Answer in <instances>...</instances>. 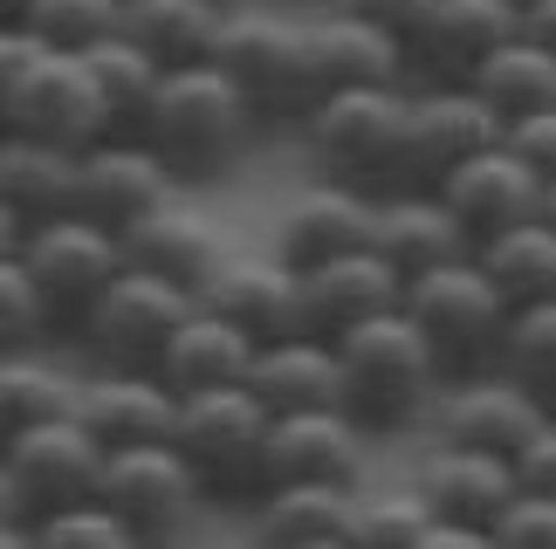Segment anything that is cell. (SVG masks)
<instances>
[{
	"mask_svg": "<svg viewBox=\"0 0 556 549\" xmlns=\"http://www.w3.org/2000/svg\"><path fill=\"white\" fill-rule=\"evenodd\" d=\"M254 124L262 117L248 111V97L233 90V76L220 62H173L159 97H152V111L138 117V138L173 165L179 186H206L241 158Z\"/></svg>",
	"mask_w": 556,
	"mask_h": 549,
	"instance_id": "obj_1",
	"label": "cell"
},
{
	"mask_svg": "<svg viewBox=\"0 0 556 549\" xmlns=\"http://www.w3.org/2000/svg\"><path fill=\"white\" fill-rule=\"evenodd\" d=\"M337 357H344V412L365 433L413 426L446 385L440 350L426 344V330L405 316V303L371 316V323H357V330H344L337 336Z\"/></svg>",
	"mask_w": 556,
	"mask_h": 549,
	"instance_id": "obj_2",
	"label": "cell"
},
{
	"mask_svg": "<svg viewBox=\"0 0 556 549\" xmlns=\"http://www.w3.org/2000/svg\"><path fill=\"white\" fill-rule=\"evenodd\" d=\"M220 69L233 76V90L248 97V111L262 124H303L316 103L330 97L324 55H316V21L262 14V8H233L220 35Z\"/></svg>",
	"mask_w": 556,
	"mask_h": 549,
	"instance_id": "obj_3",
	"label": "cell"
},
{
	"mask_svg": "<svg viewBox=\"0 0 556 549\" xmlns=\"http://www.w3.org/2000/svg\"><path fill=\"white\" fill-rule=\"evenodd\" d=\"M508 295L502 282L481 268V255L467 247V255L440 261L405 282V316L426 330V344L440 350L446 378H467V371H488L502 365V336H508Z\"/></svg>",
	"mask_w": 556,
	"mask_h": 549,
	"instance_id": "obj_4",
	"label": "cell"
},
{
	"mask_svg": "<svg viewBox=\"0 0 556 549\" xmlns=\"http://www.w3.org/2000/svg\"><path fill=\"white\" fill-rule=\"evenodd\" d=\"M405 103L413 82H344L303 117L309 158L324 165V179H351L365 193L399 186V138H405Z\"/></svg>",
	"mask_w": 556,
	"mask_h": 549,
	"instance_id": "obj_5",
	"label": "cell"
},
{
	"mask_svg": "<svg viewBox=\"0 0 556 549\" xmlns=\"http://www.w3.org/2000/svg\"><path fill=\"white\" fill-rule=\"evenodd\" d=\"M268 426H275V412L254 398V385H206V392H179L173 447L192 460L206 495L254 501L268 488V474H262Z\"/></svg>",
	"mask_w": 556,
	"mask_h": 549,
	"instance_id": "obj_6",
	"label": "cell"
},
{
	"mask_svg": "<svg viewBox=\"0 0 556 549\" xmlns=\"http://www.w3.org/2000/svg\"><path fill=\"white\" fill-rule=\"evenodd\" d=\"M21 261H28V274H35L55 336H83L90 309L103 303V289L131 268V261H124V234H117V227H97L83 214H55V220L28 227Z\"/></svg>",
	"mask_w": 556,
	"mask_h": 549,
	"instance_id": "obj_7",
	"label": "cell"
},
{
	"mask_svg": "<svg viewBox=\"0 0 556 549\" xmlns=\"http://www.w3.org/2000/svg\"><path fill=\"white\" fill-rule=\"evenodd\" d=\"M502 138L508 124L475 82H413L405 138H399V186H446L454 165H467Z\"/></svg>",
	"mask_w": 556,
	"mask_h": 549,
	"instance_id": "obj_8",
	"label": "cell"
},
{
	"mask_svg": "<svg viewBox=\"0 0 556 549\" xmlns=\"http://www.w3.org/2000/svg\"><path fill=\"white\" fill-rule=\"evenodd\" d=\"M0 117H8V131H35L49 144H70V152H83V144L117 131V117H111V103H103V90H97L90 62H83L76 49H41L28 69L0 90Z\"/></svg>",
	"mask_w": 556,
	"mask_h": 549,
	"instance_id": "obj_9",
	"label": "cell"
},
{
	"mask_svg": "<svg viewBox=\"0 0 556 549\" xmlns=\"http://www.w3.org/2000/svg\"><path fill=\"white\" fill-rule=\"evenodd\" d=\"M0 460H8V474H14L21 515L49 522L62 509H76V501H97L111 447H103L76 412H62V419H41V426L0 439Z\"/></svg>",
	"mask_w": 556,
	"mask_h": 549,
	"instance_id": "obj_10",
	"label": "cell"
},
{
	"mask_svg": "<svg viewBox=\"0 0 556 549\" xmlns=\"http://www.w3.org/2000/svg\"><path fill=\"white\" fill-rule=\"evenodd\" d=\"M192 309H200V289L165 282L152 268H124L117 282L103 289V303L90 309L83 344H90L103 365H152L165 350V336H173Z\"/></svg>",
	"mask_w": 556,
	"mask_h": 549,
	"instance_id": "obj_11",
	"label": "cell"
},
{
	"mask_svg": "<svg viewBox=\"0 0 556 549\" xmlns=\"http://www.w3.org/2000/svg\"><path fill=\"white\" fill-rule=\"evenodd\" d=\"M543 419H549V398L529 392L522 378H508L502 365L467 371V378H446L440 398H433L440 439H454V447H488V454H508V460L536 439Z\"/></svg>",
	"mask_w": 556,
	"mask_h": 549,
	"instance_id": "obj_12",
	"label": "cell"
},
{
	"mask_svg": "<svg viewBox=\"0 0 556 549\" xmlns=\"http://www.w3.org/2000/svg\"><path fill=\"white\" fill-rule=\"evenodd\" d=\"M173 193H179L173 165H165L138 131H111V138H97V144L76 152V206L70 214L124 234V227H138L159 200H173Z\"/></svg>",
	"mask_w": 556,
	"mask_h": 549,
	"instance_id": "obj_13",
	"label": "cell"
},
{
	"mask_svg": "<svg viewBox=\"0 0 556 549\" xmlns=\"http://www.w3.org/2000/svg\"><path fill=\"white\" fill-rule=\"evenodd\" d=\"M111 509L131 522L138 542H159L186 529V515L200 509V474H192V460L173 447V439H152V447H117L103 460V488H97Z\"/></svg>",
	"mask_w": 556,
	"mask_h": 549,
	"instance_id": "obj_14",
	"label": "cell"
},
{
	"mask_svg": "<svg viewBox=\"0 0 556 549\" xmlns=\"http://www.w3.org/2000/svg\"><path fill=\"white\" fill-rule=\"evenodd\" d=\"M76 419L111 454L152 447V439H173V426H179V392L152 365H103L90 378H76Z\"/></svg>",
	"mask_w": 556,
	"mask_h": 549,
	"instance_id": "obj_15",
	"label": "cell"
},
{
	"mask_svg": "<svg viewBox=\"0 0 556 549\" xmlns=\"http://www.w3.org/2000/svg\"><path fill=\"white\" fill-rule=\"evenodd\" d=\"M200 303L220 309L227 323H241L254 344H275V336L309 330L303 323V268L268 255H220V268L200 282Z\"/></svg>",
	"mask_w": 556,
	"mask_h": 549,
	"instance_id": "obj_16",
	"label": "cell"
},
{
	"mask_svg": "<svg viewBox=\"0 0 556 549\" xmlns=\"http://www.w3.org/2000/svg\"><path fill=\"white\" fill-rule=\"evenodd\" d=\"M522 28V0H433L405 55L426 82H467L508 35Z\"/></svg>",
	"mask_w": 556,
	"mask_h": 549,
	"instance_id": "obj_17",
	"label": "cell"
},
{
	"mask_svg": "<svg viewBox=\"0 0 556 549\" xmlns=\"http://www.w3.org/2000/svg\"><path fill=\"white\" fill-rule=\"evenodd\" d=\"M446 206L460 214L467 227V241H488V234H502V227H516V220H536L543 214V173L529 165L516 144H488V152H475L467 165H454L446 173Z\"/></svg>",
	"mask_w": 556,
	"mask_h": 549,
	"instance_id": "obj_18",
	"label": "cell"
},
{
	"mask_svg": "<svg viewBox=\"0 0 556 549\" xmlns=\"http://www.w3.org/2000/svg\"><path fill=\"white\" fill-rule=\"evenodd\" d=\"M371 247L413 282V274L467 255L475 241H467V227H460L454 206H446L440 186H384L378 206H371Z\"/></svg>",
	"mask_w": 556,
	"mask_h": 549,
	"instance_id": "obj_19",
	"label": "cell"
},
{
	"mask_svg": "<svg viewBox=\"0 0 556 549\" xmlns=\"http://www.w3.org/2000/svg\"><path fill=\"white\" fill-rule=\"evenodd\" d=\"M357 460H365V426L344 406H309V412H275L262 474L268 488H282V481H357Z\"/></svg>",
	"mask_w": 556,
	"mask_h": 549,
	"instance_id": "obj_20",
	"label": "cell"
},
{
	"mask_svg": "<svg viewBox=\"0 0 556 549\" xmlns=\"http://www.w3.org/2000/svg\"><path fill=\"white\" fill-rule=\"evenodd\" d=\"M405 303V274L378 255V247H351V255H330L303 268V323L316 336H344L357 323H371V316L399 309Z\"/></svg>",
	"mask_w": 556,
	"mask_h": 549,
	"instance_id": "obj_21",
	"label": "cell"
},
{
	"mask_svg": "<svg viewBox=\"0 0 556 549\" xmlns=\"http://www.w3.org/2000/svg\"><path fill=\"white\" fill-rule=\"evenodd\" d=\"M371 206L378 193H365V186L351 179H324V186H303L282 214H275V255L295 261V268H316L330 255H351V247L371 241Z\"/></svg>",
	"mask_w": 556,
	"mask_h": 549,
	"instance_id": "obj_22",
	"label": "cell"
},
{
	"mask_svg": "<svg viewBox=\"0 0 556 549\" xmlns=\"http://www.w3.org/2000/svg\"><path fill=\"white\" fill-rule=\"evenodd\" d=\"M419 488L433 501V515L446 522H467V529H481L495 542V515L516 501V460L508 454H488V447H454V439H440V454L419 468Z\"/></svg>",
	"mask_w": 556,
	"mask_h": 549,
	"instance_id": "obj_23",
	"label": "cell"
},
{
	"mask_svg": "<svg viewBox=\"0 0 556 549\" xmlns=\"http://www.w3.org/2000/svg\"><path fill=\"white\" fill-rule=\"evenodd\" d=\"M248 385H254V398H262L268 412L344 406V357H337V336H316V330L275 336V344L254 350Z\"/></svg>",
	"mask_w": 556,
	"mask_h": 549,
	"instance_id": "obj_24",
	"label": "cell"
},
{
	"mask_svg": "<svg viewBox=\"0 0 556 549\" xmlns=\"http://www.w3.org/2000/svg\"><path fill=\"white\" fill-rule=\"evenodd\" d=\"M254 336L241 323H227L220 309H192L186 323L165 336V350L152 357V371L165 378L173 392H206V385H248V371H254Z\"/></svg>",
	"mask_w": 556,
	"mask_h": 549,
	"instance_id": "obj_25",
	"label": "cell"
},
{
	"mask_svg": "<svg viewBox=\"0 0 556 549\" xmlns=\"http://www.w3.org/2000/svg\"><path fill=\"white\" fill-rule=\"evenodd\" d=\"M220 255H227V247L213 241L206 214H192L179 193H173V200H159L138 227H124V261L165 274V282H186V289H200L206 274L220 268Z\"/></svg>",
	"mask_w": 556,
	"mask_h": 549,
	"instance_id": "obj_26",
	"label": "cell"
},
{
	"mask_svg": "<svg viewBox=\"0 0 556 549\" xmlns=\"http://www.w3.org/2000/svg\"><path fill=\"white\" fill-rule=\"evenodd\" d=\"M351 515H357V481H282L254 501V529L295 549L351 542Z\"/></svg>",
	"mask_w": 556,
	"mask_h": 549,
	"instance_id": "obj_27",
	"label": "cell"
},
{
	"mask_svg": "<svg viewBox=\"0 0 556 549\" xmlns=\"http://www.w3.org/2000/svg\"><path fill=\"white\" fill-rule=\"evenodd\" d=\"M0 200L28 227L70 214L76 206V152L35 138V131H0Z\"/></svg>",
	"mask_w": 556,
	"mask_h": 549,
	"instance_id": "obj_28",
	"label": "cell"
},
{
	"mask_svg": "<svg viewBox=\"0 0 556 549\" xmlns=\"http://www.w3.org/2000/svg\"><path fill=\"white\" fill-rule=\"evenodd\" d=\"M241 0H124V35H138L165 69L173 62H213Z\"/></svg>",
	"mask_w": 556,
	"mask_h": 549,
	"instance_id": "obj_29",
	"label": "cell"
},
{
	"mask_svg": "<svg viewBox=\"0 0 556 549\" xmlns=\"http://www.w3.org/2000/svg\"><path fill=\"white\" fill-rule=\"evenodd\" d=\"M316 55H324L330 90H344V82H413L405 41L365 14H344V8H330L316 21Z\"/></svg>",
	"mask_w": 556,
	"mask_h": 549,
	"instance_id": "obj_30",
	"label": "cell"
},
{
	"mask_svg": "<svg viewBox=\"0 0 556 549\" xmlns=\"http://www.w3.org/2000/svg\"><path fill=\"white\" fill-rule=\"evenodd\" d=\"M467 82H475V90L502 111V124L536 117V111H549V103H556V49H543L536 35L516 28Z\"/></svg>",
	"mask_w": 556,
	"mask_h": 549,
	"instance_id": "obj_31",
	"label": "cell"
},
{
	"mask_svg": "<svg viewBox=\"0 0 556 549\" xmlns=\"http://www.w3.org/2000/svg\"><path fill=\"white\" fill-rule=\"evenodd\" d=\"M83 62H90V76H97V90L103 103H111V117H117V131H138V117L152 111V97H159V82H165V62L144 49L138 35H103L83 49Z\"/></svg>",
	"mask_w": 556,
	"mask_h": 549,
	"instance_id": "obj_32",
	"label": "cell"
},
{
	"mask_svg": "<svg viewBox=\"0 0 556 549\" xmlns=\"http://www.w3.org/2000/svg\"><path fill=\"white\" fill-rule=\"evenodd\" d=\"M475 255L502 282L508 303H543V295H556V227L543 214L502 227V234H488Z\"/></svg>",
	"mask_w": 556,
	"mask_h": 549,
	"instance_id": "obj_33",
	"label": "cell"
},
{
	"mask_svg": "<svg viewBox=\"0 0 556 549\" xmlns=\"http://www.w3.org/2000/svg\"><path fill=\"white\" fill-rule=\"evenodd\" d=\"M62 412H76V378L70 371H55L49 357H35V344L0 357V439L28 433L41 419H62Z\"/></svg>",
	"mask_w": 556,
	"mask_h": 549,
	"instance_id": "obj_34",
	"label": "cell"
},
{
	"mask_svg": "<svg viewBox=\"0 0 556 549\" xmlns=\"http://www.w3.org/2000/svg\"><path fill=\"white\" fill-rule=\"evenodd\" d=\"M502 371H508V378H522L529 392H543L549 406H556V295H543V303H516V309H508Z\"/></svg>",
	"mask_w": 556,
	"mask_h": 549,
	"instance_id": "obj_35",
	"label": "cell"
},
{
	"mask_svg": "<svg viewBox=\"0 0 556 549\" xmlns=\"http://www.w3.org/2000/svg\"><path fill=\"white\" fill-rule=\"evenodd\" d=\"M426 522H433V501L426 488H384V495H357V515H351V542L357 549H419Z\"/></svg>",
	"mask_w": 556,
	"mask_h": 549,
	"instance_id": "obj_36",
	"label": "cell"
},
{
	"mask_svg": "<svg viewBox=\"0 0 556 549\" xmlns=\"http://www.w3.org/2000/svg\"><path fill=\"white\" fill-rule=\"evenodd\" d=\"M21 21L49 41V49H90V41L117 35L124 28V0H28Z\"/></svg>",
	"mask_w": 556,
	"mask_h": 549,
	"instance_id": "obj_37",
	"label": "cell"
},
{
	"mask_svg": "<svg viewBox=\"0 0 556 549\" xmlns=\"http://www.w3.org/2000/svg\"><path fill=\"white\" fill-rule=\"evenodd\" d=\"M41 336H49V309H41V289H35L28 261H21V247H14V255H0V357L28 350Z\"/></svg>",
	"mask_w": 556,
	"mask_h": 549,
	"instance_id": "obj_38",
	"label": "cell"
},
{
	"mask_svg": "<svg viewBox=\"0 0 556 549\" xmlns=\"http://www.w3.org/2000/svg\"><path fill=\"white\" fill-rule=\"evenodd\" d=\"M35 542H49V549H62V542H103V549H117V542H138L131 536V522H124L111 501H76V509H62V515H49V522H35Z\"/></svg>",
	"mask_w": 556,
	"mask_h": 549,
	"instance_id": "obj_39",
	"label": "cell"
},
{
	"mask_svg": "<svg viewBox=\"0 0 556 549\" xmlns=\"http://www.w3.org/2000/svg\"><path fill=\"white\" fill-rule=\"evenodd\" d=\"M495 549H556V495L516 488V501L495 515Z\"/></svg>",
	"mask_w": 556,
	"mask_h": 549,
	"instance_id": "obj_40",
	"label": "cell"
},
{
	"mask_svg": "<svg viewBox=\"0 0 556 549\" xmlns=\"http://www.w3.org/2000/svg\"><path fill=\"white\" fill-rule=\"evenodd\" d=\"M508 144H516V152L536 165L543 179H556V103H549V111H536V117H516V124H508Z\"/></svg>",
	"mask_w": 556,
	"mask_h": 549,
	"instance_id": "obj_41",
	"label": "cell"
},
{
	"mask_svg": "<svg viewBox=\"0 0 556 549\" xmlns=\"http://www.w3.org/2000/svg\"><path fill=\"white\" fill-rule=\"evenodd\" d=\"M516 481H522V488H536V495H556V412L536 426V439L516 454Z\"/></svg>",
	"mask_w": 556,
	"mask_h": 549,
	"instance_id": "obj_42",
	"label": "cell"
},
{
	"mask_svg": "<svg viewBox=\"0 0 556 549\" xmlns=\"http://www.w3.org/2000/svg\"><path fill=\"white\" fill-rule=\"evenodd\" d=\"M330 8L365 14V21H378V28H392L399 41H413V28L426 21V8H433V0H330Z\"/></svg>",
	"mask_w": 556,
	"mask_h": 549,
	"instance_id": "obj_43",
	"label": "cell"
},
{
	"mask_svg": "<svg viewBox=\"0 0 556 549\" xmlns=\"http://www.w3.org/2000/svg\"><path fill=\"white\" fill-rule=\"evenodd\" d=\"M41 49H49V41H41V35H35L21 14H8V21H0V90H8V82H14L21 69H28V62H35Z\"/></svg>",
	"mask_w": 556,
	"mask_h": 549,
	"instance_id": "obj_44",
	"label": "cell"
},
{
	"mask_svg": "<svg viewBox=\"0 0 556 549\" xmlns=\"http://www.w3.org/2000/svg\"><path fill=\"white\" fill-rule=\"evenodd\" d=\"M0 542H35V522L21 515V495H14L8 460H0Z\"/></svg>",
	"mask_w": 556,
	"mask_h": 549,
	"instance_id": "obj_45",
	"label": "cell"
},
{
	"mask_svg": "<svg viewBox=\"0 0 556 549\" xmlns=\"http://www.w3.org/2000/svg\"><path fill=\"white\" fill-rule=\"evenodd\" d=\"M522 35H536L543 49H556V0H522Z\"/></svg>",
	"mask_w": 556,
	"mask_h": 549,
	"instance_id": "obj_46",
	"label": "cell"
},
{
	"mask_svg": "<svg viewBox=\"0 0 556 549\" xmlns=\"http://www.w3.org/2000/svg\"><path fill=\"white\" fill-rule=\"evenodd\" d=\"M21 241H28V220H21V214H14L8 200H0V255H14Z\"/></svg>",
	"mask_w": 556,
	"mask_h": 549,
	"instance_id": "obj_47",
	"label": "cell"
},
{
	"mask_svg": "<svg viewBox=\"0 0 556 549\" xmlns=\"http://www.w3.org/2000/svg\"><path fill=\"white\" fill-rule=\"evenodd\" d=\"M543 220L556 227V179H543Z\"/></svg>",
	"mask_w": 556,
	"mask_h": 549,
	"instance_id": "obj_48",
	"label": "cell"
},
{
	"mask_svg": "<svg viewBox=\"0 0 556 549\" xmlns=\"http://www.w3.org/2000/svg\"><path fill=\"white\" fill-rule=\"evenodd\" d=\"M21 8H28V0H0V14H21Z\"/></svg>",
	"mask_w": 556,
	"mask_h": 549,
	"instance_id": "obj_49",
	"label": "cell"
},
{
	"mask_svg": "<svg viewBox=\"0 0 556 549\" xmlns=\"http://www.w3.org/2000/svg\"><path fill=\"white\" fill-rule=\"evenodd\" d=\"M0 131H8V117H0Z\"/></svg>",
	"mask_w": 556,
	"mask_h": 549,
	"instance_id": "obj_50",
	"label": "cell"
},
{
	"mask_svg": "<svg viewBox=\"0 0 556 549\" xmlns=\"http://www.w3.org/2000/svg\"><path fill=\"white\" fill-rule=\"evenodd\" d=\"M0 21H8V14H0Z\"/></svg>",
	"mask_w": 556,
	"mask_h": 549,
	"instance_id": "obj_51",
	"label": "cell"
},
{
	"mask_svg": "<svg viewBox=\"0 0 556 549\" xmlns=\"http://www.w3.org/2000/svg\"><path fill=\"white\" fill-rule=\"evenodd\" d=\"M549 412H556V406H549Z\"/></svg>",
	"mask_w": 556,
	"mask_h": 549,
	"instance_id": "obj_52",
	"label": "cell"
}]
</instances>
